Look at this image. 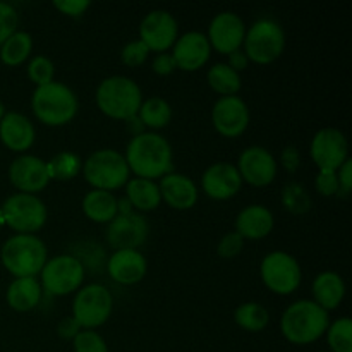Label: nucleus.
Here are the masks:
<instances>
[{
	"label": "nucleus",
	"instance_id": "obj_38",
	"mask_svg": "<svg viewBox=\"0 0 352 352\" xmlns=\"http://www.w3.org/2000/svg\"><path fill=\"white\" fill-rule=\"evenodd\" d=\"M150 50H148L146 45L138 38V40L127 41L126 45L120 50V60L124 62L129 67H138V65H143L146 62Z\"/></svg>",
	"mask_w": 352,
	"mask_h": 352
},
{
	"label": "nucleus",
	"instance_id": "obj_7",
	"mask_svg": "<svg viewBox=\"0 0 352 352\" xmlns=\"http://www.w3.org/2000/svg\"><path fill=\"white\" fill-rule=\"evenodd\" d=\"M243 50L250 62L272 64L285 50L284 28L270 17L256 19L250 28H246Z\"/></svg>",
	"mask_w": 352,
	"mask_h": 352
},
{
	"label": "nucleus",
	"instance_id": "obj_1",
	"mask_svg": "<svg viewBox=\"0 0 352 352\" xmlns=\"http://www.w3.org/2000/svg\"><path fill=\"white\" fill-rule=\"evenodd\" d=\"M124 158L134 177L155 181L174 168V150L170 141L153 131H144L131 138Z\"/></svg>",
	"mask_w": 352,
	"mask_h": 352
},
{
	"label": "nucleus",
	"instance_id": "obj_25",
	"mask_svg": "<svg viewBox=\"0 0 352 352\" xmlns=\"http://www.w3.org/2000/svg\"><path fill=\"white\" fill-rule=\"evenodd\" d=\"M313 301L327 313L337 309L346 296V282L337 272H320L311 284Z\"/></svg>",
	"mask_w": 352,
	"mask_h": 352
},
{
	"label": "nucleus",
	"instance_id": "obj_24",
	"mask_svg": "<svg viewBox=\"0 0 352 352\" xmlns=\"http://www.w3.org/2000/svg\"><path fill=\"white\" fill-rule=\"evenodd\" d=\"M274 213L265 205L244 206L236 217V232L244 241L263 239V237H267L274 230Z\"/></svg>",
	"mask_w": 352,
	"mask_h": 352
},
{
	"label": "nucleus",
	"instance_id": "obj_35",
	"mask_svg": "<svg viewBox=\"0 0 352 352\" xmlns=\"http://www.w3.org/2000/svg\"><path fill=\"white\" fill-rule=\"evenodd\" d=\"M282 203L292 213H306L311 208V198L301 184L291 182L282 191Z\"/></svg>",
	"mask_w": 352,
	"mask_h": 352
},
{
	"label": "nucleus",
	"instance_id": "obj_17",
	"mask_svg": "<svg viewBox=\"0 0 352 352\" xmlns=\"http://www.w3.org/2000/svg\"><path fill=\"white\" fill-rule=\"evenodd\" d=\"M210 41L212 50L215 48L220 54H232L234 50L243 48L244 34H246V24L237 12L232 10H222L210 21L208 33H205Z\"/></svg>",
	"mask_w": 352,
	"mask_h": 352
},
{
	"label": "nucleus",
	"instance_id": "obj_6",
	"mask_svg": "<svg viewBox=\"0 0 352 352\" xmlns=\"http://www.w3.org/2000/svg\"><path fill=\"white\" fill-rule=\"evenodd\" d=\"M81 172L91 189H103L110 192L126 186L131 179V170L124 153L113 148H100L93 151L82 162Z\"/></svg>",
	"mask_w": 352,
	"mask_h": 352
},
{
	"label": "nucleus",
	"instance_id": "obj_40",
	"mask_svg": "<svg viewBox=\"0 0 352 352\" xmlns=\"http://www.w3.org/2000/svg\"><path fill=\"white\" fill-rule=\"evenodd\" d=\"M243 250H244V239L236 232V230L223 234L222 239H220L219 244H217V254H219L220 258H226V260L237 256Z\"/></svg>",
	"mask_w": 352,
	"mask_h": 352
},
{
	"label": "nucleus",
	"instance_id": "obj_3",
	"mask_svg": "<svg viewBox=\"0 0 352 352\" xmlns=\"http://www.w3.org/2000/svg\"><path fill=\"white\" fill-rule=\"evenodd\" d=\"M31 110L45 126L60 127L78 116L79 100L71 86L54 79L48 85L34 88L31 95Z\"/></svg>",
	"mask_w": 352,
	"mask_h": 352
},
{
	"label": "nucleus",
	"instance_id": "obj_41",
	"mask_svg": "<svg viewBox=\"0 0 352 352\" xmlns=\"http://www.w3.org/2000/svg\"><path fill=\"white\" fill-rule=\"evenodd\" d=\"M316 191L322 196H336L340 192L337 170H318L315 179Z\"/></svg>",
	"mask_w": 352,
	"mask_h": 352
},
{
	"label": "nucleus",
	"instance_id": "obj_43",
	"mask_svg": "<svg viewBox=\"0 0 352 352\" xmlns=\"http://www.w3.org/2000/svg\"><path fill=\"white\" fill-rule=\"evenodd\" d=\"M151 69H153L155 74L168 76L177 69V65H175V60L170 52H160L151 60Z\"/></svg>",
	"mask_w": 352,
	"mask_h": 352
},
{
	"label": "nucleus",
	"instance_id": "obj_36",
	"mask_svg": "<svg viewBox=\"0 0 352 352\" xmlns=\"http://www.w3.org/2000/svg\"><path fill=\"white\" fill-rule=\"evenodd\" d=\"M28 78L34 82V86H43L54 81L55 65L45 55H34L28 62Z\"/></svg>",
	"mask_w": 352,
	"mask_h": 352
},
{
	"label": "nucleus",
	"instance_id": "obj_11",
	"mask_svg": "<svg viewBox=\"0 0 352 352\" xmlns=\"http://www.w3.org/2000/svg\"><path fill=\"white\" fill-rule=\"evenodd\" d=\"M265 287L278 296H289L301 285L302 270L298 258L287 251H272L260 263Z\"/></svg>",
	"mask_w": 352,
	"mask_h": 352
},
{
	"label": "nucleus",
	"instance_id": "obj_30",
	"mask_svg": "<svg viewBox=\"0 0 352 352\" xmlns=\"http://www.w3.org/2000/svg\"><path fill=\"white\" fill-rule=\"evenodd\" d=\"M206 81L210 88L220 96H232L239 93L243 88V79L239 72L230 69L226 62H217L206 72Z\"/></svg>",
	"mask_w": 352,
	"mask_h": 352
},
{
	"label": "nucleus",
	"instance_id": "obj_34",
	"mask_svg": "<svg viewBox=\"0 0 352 352\" xmlns=\"http://www.w3.org/2000/svg\"><path fill=\"white\" fill-rule=\"evenodd\" d=\"M330 352H352V322L349 316L336 320L327 329Z\"/></svg>",
	"mask_w": 352,
	"mask_h": 352
},
{
	"label": "nucleus",
	"instance_id": "obj_21",
	"mask_svg": "<svg viewBox=\"0 0 352 352\" xmlns=\"http://www.w3.org/2000/svg\"><path fill=\"white\" fill-rule=\"evenodd\" d=\"M148 261L140 250L113 251L107 260V274L120 285H134L146 277Z\"/></svg>",
	"mask_w": 352,
	"mask_h": 352
},
{
	"label": "nucleus",
	"instance_id": "obj_47",
	"mask_svg": "<svg viewBox=\"0 0 352 352\" xmlns=\"http://www.w3.org/2000/svg\"><path fill=\"white\" fill-rule=\"evenodd\" d=\"M227 65H229L230 69H234L236 72H243L244 69L250 65V58L246 57V54H244L243 48H239V50H234L232 54H229V60L226 62Z\"/></svg>",
	"mask_w": 352,
	"mask_h": 352
},
{
	"label": "nucleus",
	"instance_id": "obj_13",
	"mask_svg": "<svg viewBox=\"0 0 352 352\" xmlns=\"http://www.w3.org/2000/svg\"><path fill=\"white\" fill-rule=\"evenodd\" d=\"M179 38V24L174 14L165 9H153L141 19L140 40L150 52H167Z\"/></svg>",
	"mask_w": 352,
	"mask_h": 352
},
{
	"label": "nucleus",
	"instance_id": "obj_2",
	"mask_svg": "<svg viewBox=\"0 0 352 352\" xmlns=\"http://www.w3.org/2000/svg\"><path fill=\"white\" fill-rule=\"evenodd\" d=\"M330 325L329 313L313 299H299L285 308L280 316V332L296 346H308L325 336Z\"/></svg>",
	"mask_w": 352,
	"mask_h": 352
},
{
	"label": "nucleus",
	"instance_id": "obj_5",
	"mask_svg": "<svg viewBox=\"0 0 352 352\" xmlns=\"http://www.w3.org/2000/svg\"><path fill=\"white\" fill-rule=\"evenodd\" d=\"M47 260V244L36 234H14L0 250V261L14 278L36 277Z\"/></svg>",
	"mask_w": 352,
	"mask_h": 352
},
{
	"label": "nucleus",
	"instance_id": "obj_22",
	"mask_svg": "<svg viewBox=\"0 0 352 352\" xmlns=\"http://www.w3.org/2000/svg\"><path fill=\"white\" fill-rule=\"evenodd\" d=\"M162 201L174 210H191L198 203L199 189L189 175L181 172H168L158 182Z\"/></svg>",
	"mask_w": 352,
	"mask_h": 352
},
{
	"label": "nucleus",
	"instance_id": "obj_49",
	"mask_svg": "<svg viewBox=\"0 0 352 352\" xmlns=\"http://www.w3.org/2000/svg\"><path fill=\"white\" fill-rule=\"evenodd\" d=\"M6 226V222H3V217H2V212H0V229H2V227Z\"/></svg>",
	"mask_w": 352,
	"mask_h": 352
},
{
	"label": "nucleus",
	"instance_id": "obj_12",
	"mask_svg": "<svg viewBox=\"0 0 352 352\" xmlns=\"http://www.w3.org/2000/svg\"><path fill=\"white\" fill-rule=\"evenodd\" d=\"M309 153L318 170H337L351 158L346 134L337 127H322L316 131L309 144Z\"/></svg>",
	"mask_w": 352,
	"mask_h": 352
},
{
	"label": "nucleus",
	"instance_id": "obj_48",
	"mask_svg": "<svg viewBox=\"0 0 352 352\" xmlns=\"http://www.w3.org/2000/svg\"><path fill=\"white\" fill-rule=\"evenodd\" d=\"M3 116H6V105H3V103L0 102V120H2Z\"/></svg>",
	"mask_w": 352,
	"mask_h": 352
},
{
	"label": "nucleus",
	"instance_id": "obj_50",
	"mask_svg": "<svg viewBox=\"0 0 352 352\" xmlns=\"http://www.w3.org/2000/svg\"><path fill=\"white\" fill-rule=\"evenodd\" d=\"M320 352H330V351H320Z\"/></svg>",
	"mask_w": 352,
	"mask_h": 352
},
{
	"label": "nucleus",
	"instance_id": "obj_9",
	"mask_svg": "<svg viewBox=\"0 0 352 352\" xmlns=\"http://www.w3.org/2000/svg\"><path fill=\"white\" fill-rule=\"evenodd\" d=\"M86 270L74 254H57L48 258L40 272L43 292L50 296H67L78 292L85 282Z\"/></svg>",
	"mask_w": 352,
	"mask_h": 352
},
{
	"label": "nucleus",
	"instance_id": "obj_15",
	"mask_svg": "<svg viewBox=\"0 0 352 352\" xmlns=\"http://www.w3.org/2000/svg\"><path fill=\"white\" fill-rule=\"evenodd\" d=\"M107 226V243L113 251L140 250L150 234L146 217L138 212L117 215Z\"/></svg>",
	"mask_w": 352,
	"mask_h": 352
},
{
	"label": "nucleus",
	"instance_id": "obj_31",
	"mask_svg": "<svg viewBox=\"0 0 352 352\" xmlns=\"http://www.w3.org/2000/svg\"><path fill=\"white\" fill-rule=\"evenodd\" d=\"M33 52V36L28 31L17 30L0 47V60L6 65H19Z\"/></svg>",
	"mask_w": 352,
	"mask_h": 352
},
{
	"label": "nucleus",
	"instance_id": "obj_18",
	"mask_svg": "<svg viewBox=\"0 0 352 352\" xmlns=\"http://www.w3.org/2000/svg\"><path fill=\"white\" fill-rule=\"evenodd\" d=\"M9 179L10 184L19 192L36 195V192L43 191L50 182L47 162L36 155H19L9 165Z\"/></svg>",
	"mask_w": 352,
	"mask_h": 352
},
{
	"label": "nucleus",
	"instance_id": "obj_26",
	"mask_svg": "<svg viewBox=\"0 0 352 352\" xmlns=\"http://www.w3.org/2000/svg\"><path fill=\"white\" fill-rule=\"evenodd\" d=\"M41 296H43V289H41L38 277L14 278L6 292L7 305L14 311L19 313H26L36 308L41 301Z\"/></svg>",
	"mask_w": 352,
	"mask_h": 352
},
{
	"label": "nucleus",
	"instance_id": "obj_23",
	"mask_svg": "<svg viewBox=\"0 0 352 352\" xmlns=\"http://www.w3.org/2000/svg\"><path fill=\"white\" fill-rule=\"evenodd\" d=\"M36 140V129L30 117L21 112H6L0 120V141L10 151L23 155Z\"/></svg>",
	"mask_w": 352,
	"mask_h": 352
},
{
	"label": "nucleus",
	"instance_id": "obj_33",
	"mask_svg": "<svg viewBox=\"0 0 352 352\" xmlns=\"http://www.w3.org/2000/svg\"><path fill=\"white\" fill-rule=\"evenodd\" d=\"M50 181H71L81 172L82 160L74 151H58L47 162Z\"/></svg>",
	"mask_w": 352,
	"mask_h": 352
},
{
	"label": "nucleus",
	"instance_id": "obj_32",
	"mask_svg": "<svg viewBox=\"0 0 352 352\" xmlns=\"http://www.w3.org/2000/svg\"><path fill=\"white\" fill-rule=\"evenodd\" d=\"M234 322L246 332H263L270 323V313L261 302H243L234 311Z\"/></svg>",
	"mask_w": 352,
	"mask_h": 352
},
{
	"label": "nucleus",
	"instance_id": "obj_29",
	"mask_svg": "<svg viewBox=\"0 0 352 352\" xmlns=\"http://www.w3.org/2000/svg\"><path fill=\"white\" fill-rule=\"evenodd\" d=\"M138 117L143 122L144 129H151L153 133L164 129L170 124L172 117H174V110L172 105L162 96H150V98L143 100L140 110H138Z\"/></svg>",
	"mask_w": 352,
	"mask_h": 352
},
{
	"label": "nucleus",
	"instance_id": "obj_10",
	"mask_svg": "<svg viewBox=\"0 0 352 352\" xmlns=\"http://www.w3.org/2000/svg\"><path fill=\"white\" fill-rule=\"evenodd\" d=\"M113 311V296L105 285H82L72 301V318L82 330H95L109 322Z\"/></svg>",
	"mask_w": 352,
	"mask_h": 352
},
{
	"label": "nucleus",
	"instance_id": "obj_42",
	"mask_svg": "<svg viewBox=\"0 0 352 352\" xmlns=\"http://www.w3.org/2000/svg\"><path fill=\"white\" fill-rule=\"evenodd\" d=\"M89 0H55L54 7L60 14L69 17H81L89 9Z\"/></svg>",
	"mask_w": 352,
	"mask_h": 352
},
{
	"label": "nucleus",
	"instance_id": "obj_20",
	"mask_svg": "<svg viewBox=\"0 0 352 352\" xmlns=\"http://www.w3.org/2000/svg\"><path fill=\"white\" fill-rule=\"evenodd\" d=\"M174 50L170 52L174 57L175 65L181 71L195 72L201 69L208 62L212 55V47L201 31H188L182 36H179L174 43Z\"/></svg>",
	"mask_w": 352,
	"mask_h": 352
},
{
	"label": "nucleus",
	"instance_id": "obj_46",
	"mask_svg": "<svg viewBox=\"0 0 352 352\" xmlns=\"http://www.w3.org/2000/svg\"><path fill=\"white\" fill-rule=\"evenodd\" d=\"M282 165L287 172H296L301 165V155H299V150L296 146H285L282 150L280 155Z\"/></svg>",
	"mask_w": 352,
	"mask_h": 352
},
{
	"label": "nucleus",
	"instance_id": "obj_39",
	"mask_svg": "<svg viewBox=\"0 0 352 352\" xmlns=\"http://www.w3.org/2000/svg\"><path fill=\"white\" fill-rule=\"evenodd\" d=\"M17 26H19L17 10L10 3L0 2V47L14 31H17Z\"/></svg>",
	"mask_w": 352,
	"mask_h": 352
},
{
	"label": "nucleus",
	"instance_id": "obj_4",
	"mask_svg": "<svg viewBox=\"0 0 352 352\" xmlns=\"http://www.w3.org/2000/svg\"><path fill=\"white\" fill-rule=\"evenodd\" d=\"M95 100L100 112L105 113L107 117L127 120L138 116V110L144 98L140 85L133 78L113 74L100 81V85L96 86Z\"/></svg>",
	"mask_w": 352,
	"mask_h": 352
},
{
	"label": "nucleus",
	"instance_id": "obj_8",
	"mask_svg": "<svg viewBox=\"0 0 352 352\" xmlns=\"http://www.w3.org/2000/svg\"><path fill=\"white\" fill-rule=\"evenodd\" d=\"M3 222L17 234H36L47 223L48 208L36 195L14 192L0 206Z\"/></svg>",
	"mask_w": 352,
	"mask_h": 352
},
{
	"label": "nucleus",
	"instance_id": "obj_28",
	"mask_svg": "<svg viewBox=\"0 0 352 352\" xmlns=\"http://www.w3.org/2000/svg\"><path fill=\"white\" fill-rule=\"evenodd\" d=\"M117 196L110 191L103 189H89L82 196V213L88 217L91 222L109 223L117 217Z\"/></svg>",
	"mask_w": 352,
	"mask_h": 352
},
{
	"label": "nucleus",
	"instance_id": "obj_19",
	"mask_svg": "<svg viewBox=\"0 0 352 352\" xmlns=\"http://www.w3.org/2000/svg\"><path fill=\"white\" fill-rule=\"evenodd\" d=\"M243 188V179L236 164L230 162H215L208 165L201 175V189L208 198L217 201H226L234 198Z\"/></svg>",
	"mask_w": 352,
	"mask_h": 352
},
{
	"label": "nucleus",
	"instance_id": "obj_37",
	"mask_svg": "<svg viewBox=\"0 0 352 352\" xmlns=\"http://www.w3.org/2000/svg\"><path fill=\"white\" fill-rule=\"evenodd\" d=\"M74 352H109L105 339L96 330H81L72 339Z\"/></svg>",
	"mask_w": 352,
	"mask_h": 352
},
{
	"label": "nucleus",
	"instance_id": "obj_45",
	"mask_svg": "<svg viewBox=\"0 0 352 352\" xmlns=\"http://www.w3.org/2000/svg\"><path fill=\"white\" fill-rule=\"evenodd\" d=\"M337 179H339L340 192L342 195H349L352 189V160L347 158L339 168H337Z\"/></svg>",
	"mask_w": 352,
	"mask_h": 352
},
{
	"label": "nucleus",
	"instance_id": "obj_14",
	"mask_svg": "<svg viewBox=\"0 0 352 352\" xmlns=\"http://www.w3.org/2000/svg\"><path fill=\"white\" fill-rule=\"evenodd\" d=\"M236 167L243 182H248L254 188L270 186L278 172V164L272 151L258 144L248 146L241 151Z\"/></svg>",
	"mask_w": 352,
	"mask_h": 352
},
{
	"label": "nucleus",
	"instance_id": "obj_27",
	"mask_svg": "<svg viewBox=\"0 0 352 352\" xmlns=\"http://www.w3.org/2000/svg\"><path fill=\"white\" fill-rule=\"evenodd\" d=\"M126 198L133 205L134 212H153L160 206L162 195L157 181L143 177H131L126 184Z\"/></svg>",
	"mask_w": 352,
	"mask_h": 352
},
{
	"label": "nucleus",
	"instance_id": "obj_44",
	"mask_svg": "<svg viewBox=\"0 0 352 352\" xmlns=\"http://www.w3.org/2000/svg\"><path fill=\"white\" fill-rule=\"evenodd\" d=\"M81 330L82 329L79 327V323L76 322L72 316H65V318H62L57 325V333L60 339L72 340L79 332H81Z\"/></svg>",
	"mask_w": 352,
	"mask_h": 352
},
{
	"label": "nucleus",
	"instance_id": "obj_16",
	"mask_svg": "<svg viewBox=\"0 0 352 352\" xmlns=\"http://www.w3.org/2000/svg\"><path fill=\"white\" fill-rule=\"evenodd\" d=\"M251 120L250 107L239 95L220 96L212 107V124L219 134L237 138L248 129Z\"/></svg>",
	"mask_w": 352,
	"mask_h": 352
}]
</instances>
